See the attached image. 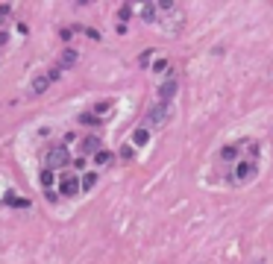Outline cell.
Listing matches in <instances>:
<instances>
[{"label":"cell","instance_id":"cell-1","mask_svg":"<svg viewBox=\"0 0 273 264\" xmlns=\"http://www.w3.org/2000/svg\"><path fill=\"white\" fill-rule=\"evenodd\" d=\"M256 176H259V159L244 156V159H241L238 165H232L221 179H223L226 185H232V188H244V185H250Z\"/></svg>","mask_w":273,"mask_h":264},{"label":"cell","instance_id":"cell-2","mask_svg":"<svg viewBox=\"0 0 273 264\" xmlns=\"http://www.w3.org/2000/svg\"><path fill=\"white\" fill-rule=\"evenodd\" d=\"M171 118H174V103H159V100H156V103L147 109V115H144V126L153 132V129L171 123Z\"/></svg>","mask_w":273,"mask_h":264},{"label":"cell","instance_id":"cell-3","mask_svg":"<svg viewBox=\"0 0 273 264\" xmlns=\"http://www.w3.org/2000/svg\"><path fill=\"white\" fill-rule=\"evenodd\" d=\"M44 165H47L50 170H56V168H68V165H71V153H68V147H65V144H53V147L47 150V156H44Z\"/></svg>","mask_w":273,"mask_h":264},{"label":"cell","instance_id":"cell-4","mask_svg":"<svg viewBox=\"0 0 273 264\" xmlns=\"http://www.w3.org/2000/svg\"><path fill=\"white\" fill-rule=\"evenodd\" d=\"M79 191H82L79 176H76V173H71V170H65V173L59 176V194H62V197H76Z\"/></svg>","mask_w":273,"mask_h":264},{"label":"cell","instance_id":"cell-5","mask_svg":"<svg viewBox=\"0 0 273 264\" xmlns=\"http://www.w3.org/2000/svg\"><path fill=\"white\" fill-rule=\"evenodd\" d=\"M176 91H179V79H176L174 71H171V73L162 79V85H159V103H174Z\"/></svg>","mask_w":273,"mask_h":264},{"label":"cell","instance_id":"cell-6","mask_svg":"<svg viewBox=\"0 0 273 264\" xmlns=\"http://www.w3.org/2000/svg\"><path fill=\"white\" fill-rule=\"evenodd\" d=\"M79 150H82V156H97V153L103 150V141H100L97 135H88V138L79 141Z\"/></svg>","mask_w":273,"mask_h":264},{"label":"cell","instance_id":"cell-7","mask_svg":"<svg viewBox=\"0 0 273 264\" xmlns=\"http://www.w3.org/2000/svg\"><path fill=\"white\" fill-rule=\"evenodd\" d=\"M76 59H79V53H76V50H74V47H65V50H62V56H59V62H56V65H59V68H62V71H68V68H74V65H76Z\"/></svg>","mask_w":273,"mask_h":264},{"label":"cell","instance_id":"cell-8","mask_svg":"<svg viewBox=\"0 0 273 264\" xmlns=\"http://www.w3.org/2000/svg\"><path fill=\"white\" fill-rule=\"evenodd\" d=\"M47 88H50V76H47V73H38V76L32 79V85H29V94L38 97V94H44Z\"/></svg>","mask_w":273,"mask_h":264},{"label":"cell","instance_id":"cell-9","mask_svg":"<svg viewBox=\"0 0 273 264\" xmlns=\"http://www.w3.org/2000/svg\"><path fill=\"white\" fill-rule=\"evenodd\" d=\"M6 206H12V209H29V200L26 197H15V191H6Z\"/></svg>","mask_w":273,"mask_h":264},{"label":"cell","instance_id":"cell-10","mask_svg":"<svg viewBox=\"0 0 273 264\" xmlns=\"http://www.w3.org/2000/svg\"><path fill=\"white\" fill-rule=\"evenodd\" d=\"M150 141V129L147 126H138L135 132H132V147H144Z\"/></svg>","mask_w":273,"mask_h":264},{"label":"cell","instance_id":"cell-11","mask_svg":"<svg viewBox=\"0 0 273 264\" xmlns=\"http://www.w3.org/2000/svg\"><path fill=\"white\" fill-rule=\"evenodd\" d=\"M156 18H159V6H156V3H144V9H141V21L153 24Z\"/></svg>","mask_w":273,"mask_h":264},{"label":"cell","instance_id":"cell-12","mask_svg":"<svg viewBox=\"0 0 273 264\" xmlns=\"http://www.w3.org/2000/svg\"><path fill=\"white\" fill-rule=\"evenodd\" d=\"M112 162H115V153H112V150H100V153L94 156V165H97V168H109Z\"/></svg>","mask_w":273,"mask_h":264},{"label":"cell","instance_id":"cell-13","mask_svg":"<svg viewBox=\"0 0 273 264\" xmlns=\"http://www.w3.org/2000/svg\"><path fill=\"white\" fill-rule=\"evenodd\" d=\"M76 120H79L82 126H100V123H103V118H97L94 112H82V115H79Z\"/></svg>","mask_w":273,"mask_h":264},{"label":"cell","instance_id":"cell-14","mask_svg":"<svg viewBox=\"0 0 273 264\" xmlns=\"http://www.w3.org/2000/svg\"><path fill=\"white\" fill-rule=\"evenodd\" d=\"M112 106H115V100H100V103H94V109H91V112H94L97 118H103V115H109V112H112Z\"/></svg>","mask_w":273,"mask_h":264},{"label":"cell","instance_id":"cell-15","mask_svg":"<svg viewBox=\"0 0 273 264\" xmlns=\"http://www.w3.org/2000/svg\"><path fill=\"white\" fill-rule=\"evenodd\" d=\"M79 182H82V191H91V188L97 185V173H94V170H91V173H82Z\"/></svg>","mask_w":273,"mask_h":264},{"label":"cell","instance_id":"cell-16","mask_svg":"<svg viewBox=\"0 0 273 264\" xmlns=\"http://www.w3.org/2000/svg\"><path fill=\"white\" fill-rule=\"evenodd\" d=\"M38 182H41V185L50 191V185H53V170H50V168H44V170L38 173Z\"/></svg>","mask_w":273,"mask_h":264},{"label":"cell","instance_id":"cell-17","mask_svg":"<svg viewBox=\"0 0 273 264\" xmlns=\"http://www.w3.org/2000/svg\"><path fill=\"white\" fill-rule=\"evenodd\" d=\"M62 73H65V71H62L59 65H50V68H47V76H50V82H56V79H62Z\"/></svg>","mask_w":273,"mask_h":264},{"label":"cell","instance_id":"cell-18","mask_svg":"<svg viewBox=\"0 0 273 264\" xmlns=\"http://www.w3.org/2000/svg\"><path fill=\"white\" fill-rule=\"evenodd\" d=\"M118 18H121V24H126V21L132 18V6H121V9H118Z\"/></svg>","mask_w":273,"mask_h":264},{"label":"cell","instance_id":"cell-19","mask_svg":"<svg viewBox=\"0 0 273 264\" xmlns=\"http://www.w3.org/2000/svg\"><path fill=\"white\" fill-rule=\"evenodd\" d=\"M132 156H135L132 144H124V147H121V159H124V162H132Z\"/></svg>","mask_w":273,"mask_h":264},{"label":"cell","instance_id":"cell-20","mask_svg":"<svg viewBox=\"0 0 273 264\" xmlns=\"http://www.w3.org/2000/svg\"><path fill=\"white\" fill-rule=\"evenodd\" d=\"M153 71H156V73H165V71H168V59H156V62H153Z\"/></svg>","mask_w":273,"mask_h":264},{"label":"cell","instance_id":"cell-21","mask_svg":"<svg viewBox=\"0 0 273 264\" xmlns=\"http://www.w3.org/2000/svg\"><path fill=\"white\" fill-rule=\"evenodd\" d=\"M71 35H74V26H65V29H59V38H62V41H71Z\"/></svg>","mask_w":273,"mask_h":264},{"label":"cell","instance_id":"cell-22","mask_svg":"<svg viewBox=\"0 0 273 264\" xmlns=\"http://www.w3.org/2000/svg\"><path fill=\"white\" fill-rule=\"evenodd\" d=\"M82 32H85L88 38H94V41H100V32H97V29H91V26H82Z\"/></svg>","mask_w":273,"mask_h":264},{"label":"cell","instance_id":"cell-23","mask_svg":"<svg viewBox=\"0 0 273 264\" xmlns=\"http://www.w3.org/2000/svg\"><path fill=\"white\" fill-rule=\"evenodd\" d=\"M153 53H156V50H144V53H141V59H138V62H141V65H150V59H153Z\"/></svg>","mask_w":273,"mask_h":264},{"label":"cell","instance_id":"cell-24","mask_svg":"<svg viewBox=\"0 0 273 264\" xmlns=\"http://www.w3.org/2000/svg\"><path fill=\"white\" fill-rule=\"evenodd\" d=\"M6 15H12V3H0V18H6Z\"/></svg>","mask_w":273,"mask_h":264},{"label":"cell","instance_id":"cell-25","mask_svg":"<svg viewBox=\"0 0 273 264\" xmlns=\"http://www.w3.org/2000/svg\"><path fill=\"white\" fill-rule=\"evenodd\" d=\"M74 168H76V170H82V168H85V156H79V159H74Z\"/></svg>","mask_w":273,"mask_h":264},{"label":"cell","instance_id":"cell-26","mask_svg":"<svg viewBox=\"0 0 273 264\" xmlns=\"http://www.w3.org/2000/svg\"><path fill=\"white\" fill-rule=\"evenodd\" d=\"M47 200H50V203H56V200H59V191H53V188H50V191H47Z\"/></svg>","mask_w":273,"mask_h":264},{"label":"cell","instance_id":"cell-27","mask_svg":"<svg viewBox=\"0 0 273 264\" xmlns=\"http://www.w3.org/2000/svg\"><path fill=\"white\" fill-rule=\"evenodd\" d=\"M6 41H9V35H6V32H0V47H3Z\"/></svg>","mask_w":273,"mask_h":264}]
</instances>
